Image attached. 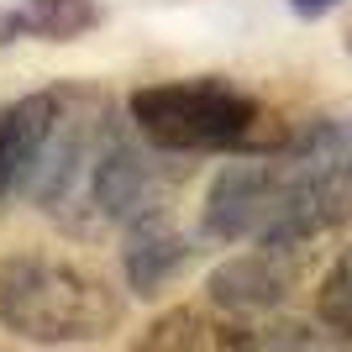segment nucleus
<instances>
[{
    "label": "nucleus",
    "instance_id": "nucleus-1",
    "mask_svg": "<svg viewBox=\"0 0 352 352\" xmlns=\"http://www.w3.org/2000/svg\"><path fill=\"white\" fill-rule=\"evenodd\" d=\"M352 216V126L316 121L268 153L221 168L206 195V232L221 242L305 248Z\"/></svg>",
    "mask_w": 352,
    "mask_h": 352
},
{
    "label": "nucleus",
    "instance_id": "nucleus-6",
    "mask_svg": "<svg viewBox=\"0 0 352 352\" xmlns=\"http://www.w3.org/2000/svg\"><path fill=\"white\" fill-rule=\"evenodd\" d=\"M190 258V242L174 232L168 210H142V216L126 221V248H121V263H126V284L137 294H153L174 279V268Z\"/></svg>",
    "mask_w": 352,
    "mask_h": 352
},
{
    "label": "nucleus",
    "instance_id": "nucleus-8",
    "mask_svg": "<svg viewBox=\"0 0 352 352\" xmlns=\"http://www.w3.org/2000/svg\"><path fill=\"white\" fill-rule=\"evenodd\" d=\"M321 316H326L331 331H347L352 337V248L337 258V268L321 284Z\"/></svg>",
    "mask_w": 352,
    "mask_h": 352
},
{
    "label": "nucleus",
    "instance_id": "nucleus-10",
    "mask_svg": "<svg viewBox=\"0 0 352 352\" xmlns=\"http://www.w3.org/2000/svg\"><path fill=\"white\" fill-rule=\"evenodd\" d=\"M289 6H294L300 16H326V11H337L342 0H289Z\"/></svg>",
    "mask_w": 352,
    "mask_h": 352
},
{
    "label": "nucleus",
    "instance_id": "nucleus-5",
    "mask_svg": "<svg viewBox=\"0 0 352 352\" xmlns=\"http://www.w3.org/2000/svg\"><path fill=\"white\" fill-rule=\"evenodd\" d=\"M53 105H58V89H37V95H21V100L0 105V200L27 190V174L47 137Z\"/></svg>",
    "mask_w": 352,
    "mask_h": 352
},
{
    "label": "nucleus",
    "instance_id": "nucleus-3",
    "mask_svg": "<svg viewBox=\"0 0 352 352\" xmlns=\"http://www.w3.org/2000/svg\"><path fill=\"white\" fill-rule=\"evenodd\" d=\"M132 126L158 153H258L268 116L226 79H168L132 95Z\"/></svg>",
    "mask_w": 352,
    "mask_h": 352
},
{
    "label": "nucleus",
    "instance_id": "nucleus-9",
    "mask_svg": "<svg viewBox=\"0 0 352 352\" xmlns=\"http://www.w3.org/2000/svg\"><path fill=\"white\" fill-rule=\"evenodd\" d=\"M210 326L195 316V310H174V316H163L153 331H147V347H210L206 337Z\"/></svg>",
    "mask_w": 352,
    "mask_h": 352
},
{
    "label": "nucleus",
    "instance_id": "nucleus-7",
    "mask_svg": "<svg viewBox=\"0 0 352 352\" xmlns=\"http://www.w3.org/2000/svg\"><path fill=\"white\" fill-rule=\"evenodd\" d=\"M100 27V6L95 0H21L6 21L0 37H43V43H74L85 32Z\"/></svg>",
    "mask_w": 352,
    "mask_h": 352
},
{
    "label": "nucleus",
    "instance_id": "nucleus-4",
    "mask_svg": "<svg viewBox=\"0 0 352 352\" xmlns=\"http://www.w3.org/2000/svg\"><path fill=\"white\" fill-rule=\"evenodd\" d=\"M294 274H300V248H279V242H252L248 252H236L206 279V294L216 310L232 316H263L289 294Z\"/></svg>",
    "mask_w": 352,
    "mask_h": 352
},
{
    "label": "nucleus",
    "instance_id": "nucleus-2",
    "mask_svg": "<svg viewBox=\"0 0 352 352\" xmlns=\"http://www.w3.org/2000/svg\"><path fill=\"white\" fill-rule=\"evenodd\" d=\"M116 316V294L69 258L16 252L0 263V326L21 342H100Z\"/></svg>",
    "mask_w": 352,
    "mask_h": 352
}]
</instances>
